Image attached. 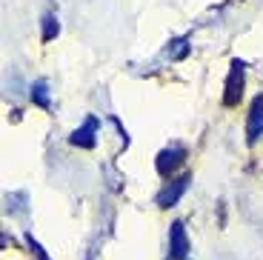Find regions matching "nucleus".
<instances>
[{"mask_svg":"<svg viewBox=\"0 0 263 260\" xmlns=\"http://www.w3.org/2000/svg\"><path fill=\"white\" fill-rule=\"evenodd\" d=\"M192 186V172H183V175L172 177V180L163 183V189L158 192V197H155V203H158V209H172L178 206L180 197L186 195V189Z\"/></svg>","mask_w":263,"mask_h":260,"instance_id":"2","label":"nucleus"},{"mask_svg":"<svg viewBox=\"0 0 263 260\" xmlns=\"http://www.w3.org/2000/svg\"><path fill=\"white\" fill-rule=\"evenodd\" d=\"M60 34V20L54 12H46L43 17H40V40L43 43H52L54 38Z\"/></svg>","mask_w":263,"mask_h":260,"instance_id":"9","label":"nucleus"},{"mask_svg":"<svg viewBox=\"0 0 263 260\" xmlns=\"http://www.w3.org/2000/svg\"><path fill=\"white\" fill-rule=\"evenodd\" d=\"M29 195L20 189V192H9L6 195V215L9 217H26L29 215Z\"/></svg>","mask_w":263,"mask_h":260,"instance_id":"8","label":"nucleus"},{"mask_svg":"<svg viewBox=\"0 0 263 260\" xmlns=\"http://www.w3.org/2000/svg\"><path fill=\"white\" fill-rule=\"evenodd\" d=\"M29 100H32L37 109H52V98H49V80L46 78H37L32 80V86H29Z\"/></svg>","mask_w":263,"mask_h":260,"instance_id":"7","label":"nucleus"},{"mask_svg":"<svg viewBox=\"0 0 263 260\" xmlns=\"http://www.w3.org/2000/svg\"><path fill=\"white\" fill-rule=\"evenodd\" d=\"M23 240H26L29 254H32L34 260H52V257H49V252H46V249L40 246V240H37V237H32V232H26V237H23Z\"/></svg>","mask_w":263,"mask_h":260,"instance_id":"11","label":"nucleus"},{"mask_svg":"<svg viewBox=\"0 0 263 260\" xmlns=\"http://www.w3.org/2000/svg\"><path fill=\"white\" fill-rule=\"evenodd\" d=\"M183 163H186V146H166V149H160V155L155 157V169H158L160 177L172 180L175 172H178Z\"/></svg>","mask_w":263,"mask_h":260,"instance_id":"3","label":"nucleus"},{"mask_svg":"<svg viewBox=\"0 0 263 260\" xmlns=\"http://www.w3.org/2000/svg\"><path fill=\"white\" fill-rule=\"evenodd\" d=\"M166 54H169L172 60H183L186 54H189V34L169 40V46H166Z\"/></svg>","mask_w":263,"mask_h":260,"instance_id":"10","label":"nucleus"},{"mask_svg":"<svg viewBox=\"0 0 263 260\" xmlns=\"http://www.w3.org/2000/svg\"><path fill=\"white\" fill-rule=\"evenodd\" d=\"M263 137V91L255 95L249 103V115H246V143L255 146Z\"/></svg>","mask_w":263,"mask_h":260,"instance_id":"5","label":"nucleus"},{"mask_svg":"<svg viewBox=\"0 0 263 260\" xmlns=\"http://www.w3.org/2000/svg\"><path fill=\"white\" fill-rule=\"evenodd\" d=\"M243 89H246V63L235 58L229 63V75L223 80V106L226 109H235L243 100Z\"/></svg>","mask_w":263,"mask_h":260,"instance_id":"1","label":"nucleus"},{"mask_svg":"<svg viewBox=\"0 0 263 260\" xmlns=\"http://www.w3.org/2000/svg\"><path fill=\"white\" fill-rule=\"evenodd\" d=\"M169 260H189V237L183 220H172L169 226Z\"/></svg>","mask_w":263,"mask_h":260,"instance_id":"6","label":"nucleus"},{"mask_svg":"<svg viewBox=\"0 0 263 260\" xmlns=\"http://www.w3.org/2000/svg\"><path fill=\"white\" fill-rule=\"evenodd\" d=\"M98 135H100V120L98 115H86L83 123L69 135V143L78 146V149H95L98 146Z\"/></svg>","mask_w":263,"mask_h":260,"instance_id":"4","label":"nucleus"}]
</instances>
